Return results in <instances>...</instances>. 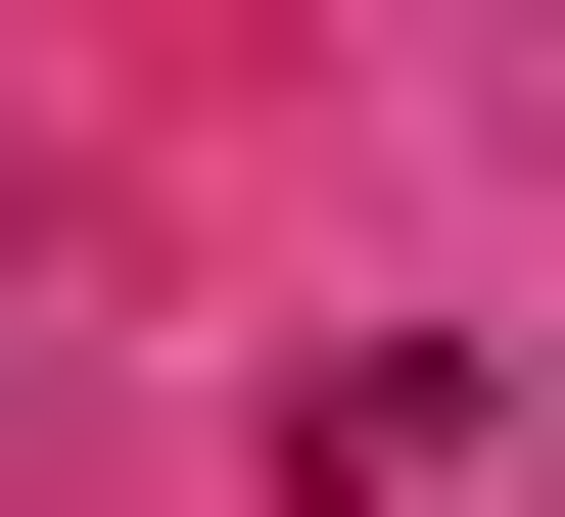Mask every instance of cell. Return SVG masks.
I'll list each match as a JSON object with an SVG mask.
<instances>
[{
	"label": "cell",
	"instance_id": "1",
	"mask_svg": "<svg viewBox=\"0 0 565 517\" xmlns=\"http://www.w3.org/2000/svg\"><path fill=\"white\" fill-rule=\"evenodd\" d=\"M0 282H47V236H0Z\"/></svg>",
	"mask_w": 565,
	"mask_h": 517
}]
</instances>
